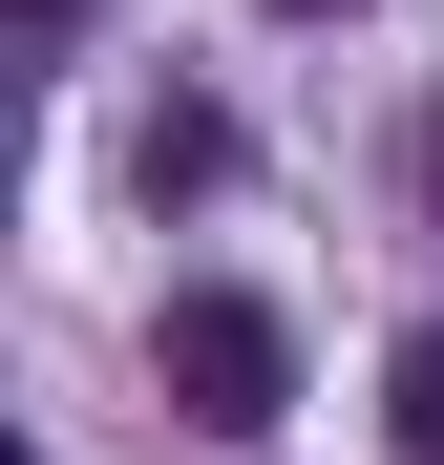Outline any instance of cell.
<instances>
[{"instance_id": "obj_1", "label": "cell", "mask_w": 444, "mask_h": 465, "mask_svg": "<svg viewBox=\"0 0 444 465\" xmlns=\"http://www.w3.org/2000/svg\"><path fill=\"white\" fill-rule=\"evenodd\" d=\"M148 381H170V423H212V444H275L296 423V339L254 318V296H170V318H148Z\"/></svg>"}, {"instance_id": "obj_2", "label": "cell", "mask_w": 444, "mask_h": 465, "mask_svg": "<svg viewBox=\"0 0 444 465\" xmlns=\"http://www.w3.org/2000/svg\"><path fill=\"white\" fill-rule=\"evenodd\" d=\"M381 402H402V465H444V339H402V381H381Z\"/></svg>"}, {"instance_id": "obj_3", "label": "cell", "mask_w": 444, "mask_h": 465, "mask_svg": "<svg viewBox=\"0 0 444 465\" xmlns=\"http://www.w3.org/2000/svg\"><path fill=\"white\" fill-rule=\"evenodd\" d=\"M22 22H85V0H22Z\"/></svg>"}, {"instance_id": "obj_4", "label": "cell", "mask_w": 444, "mask_h": 465, "mask_svg": "<svg viewBox=\"0 0 444 465\" xmlns=\"http://www.w3.org/2000/svg\"><path fill=\"white\" fill-rule=\"evenodd\" d=\"M275 22H318V0H275Z\"/></svg>"}, {"instance_id": "obj_5", "label": "cell", "mask_w": 444, "mask_h": 465, "mask_svg": "<svg viewBox=\"0 0 444 465\" xmlns=\"http://www.w3.org/2000/svg\"><path fill=\"white\" fill-rule=\"evenodd\" d=\"M423 170H444V148H423Z\"/></svg>"}]
</instances>
